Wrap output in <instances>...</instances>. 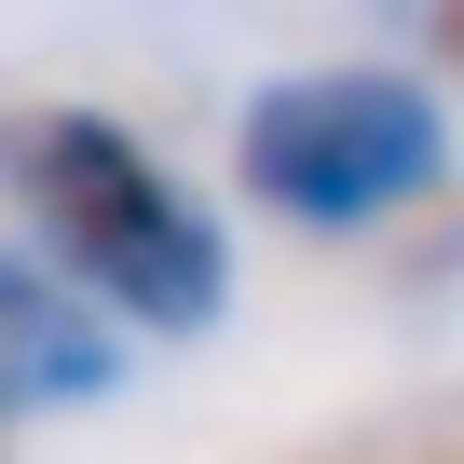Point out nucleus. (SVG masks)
<instances>
[{"label": "nucleus", "mask_w": 464, "mask_h": 464, "mask_svg": "<svg viewBox=\"0 0 464 464\" xmlns=\"http://www.w3.org/2000/svg\"><path fill=\"white\" fill-rule=\"evenodd\" d=\"M0 191H14V232L110 314L150 342H205L232 314V232L205 218V191L82 96H28L0 110Z\"/></svg>", "instance_id": "obj_1"}, {"label": "nucleus", "mask_w": 464, "mask_h": 464, "mask_svg": "<svg viewBox=\"0 0 464 464\" xmlns=\"http://www.w3.org/2000/svg\"><path fill=\"white\" fill-rule=\"evenodd\" d=\"M232 178L287 232H382L423 191H450V110L396 69H301V82L246 96Z\"/></svg>", "instance_id": "obj_2"}, {"label": "nucleus", "mask_w": 464, "mask_h": 464, "mask_svg": "<svg viewBox=\"0 0 464 464\" xmlns=\"http://www.w3.org/2000/svg\"><path fill=\"white\" fill-rule=\"evenodd\" d=\"M110 314L28 246L0 232V410H42V396H110Z\"/></svg>", "instance_id": "obj_3"}, {"label": "nucleus", "mask_w": 464, "mask_h": 464, "mask_svg": "<svg viewBox=\"0 0 464 464\" xmlns=\"http://www.w3.org/2000/svg\"><path fill=\"white\" fill-rule=\"evenodd\" d=\"M437 55H450V69H464V0H437Z\"/></svg>", "instance_id": "obj_4"}]
</instances>
